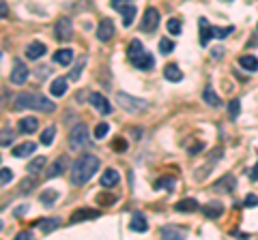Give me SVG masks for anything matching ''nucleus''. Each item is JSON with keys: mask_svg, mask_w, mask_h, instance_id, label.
Segmentation results:
<instances>
[{"mask_svg": "<svg viewBox=\"0 0 258 240\" xmlns=\"http://www.w3.org/2000/svg\"><path fill=\"white\" fill-rule=\"evenodd\" d=\"M17 129H20L22 133H26V135H31V133H34V131L39 129V120L34 118V116H26V118H22V120H20Z\"/></svg>", "mask_w": 258, "mask_h": 240, "instance_id": "nucleus-18", "label": "nucleus"}, {"mask_svg": "<svg viewBox=\"0 0 258 240\" xmlns=\"http://www.w3.org/2000/svg\"><path fill=\"white\" fill-rule=\"evenodd\" d=\"M54 135H56V127H45L43 133H41V144L50 146L52 142H54Z\"/></svg>", "mask_w": 258, "mask_h": 240, "instance_id": "nucleus-33", "label": "nucleus"}, {"mask_svg": "<svg viewBox=\"0 0 258 240\" xmlns=\"http://www.w3.org/2000/svg\"><path fill=\"white\" fill-rule=\"evenodd\" d=\"M11 142H13V131L9 127L0 129V146H9Z\"/></svg>", "mask_w": 258, "mask_h": 240, "instance_id": "nucleus-35", "label": "nucleus"}, {"mask_svg": "<svg viewBox=\"0 0 258 240\" xmlns=\"http://www.w3.org/2000/svg\"><path fill=\"white\" fill-rule=\"evenodd\" d=\"M50 92L54 97H63L64 92H67V80H64V78H56L54 81H52V86H50Z\"/></svg>", "mask_w": 258, "mask_h": 240, "instance_id": "nucleus-31", "label": "nucleus"}, {"mask_svg": "<svg viewBox=\"0 0 258 240\" xmlns=\"http://www.w3.org/2000/svg\"><path fill=\"white\" fill-rule=\"evenodd\" d=\"M116 103L121 105L125 112L129 114H140V112H144L146 109V103L144 99H138V97H131V95H127V92H116Z\"/></svg>", "mask_w": 258, "mask_h": 240, "instance_id": "nucleus-4", "label": "nucleus"}, {"mask_svg": "<svg viewBox=\"0 0 258 240\" xmlns=\"http://www.w3.org/2000/svg\"><path fill=\"white\" fill-rule=\"evenodd\" d=\"M110 7L116 9V11H121L123 26H125V28H129L133 24V17H136V4H129V2H125V0H112Z\"/></svg>", "mask_w": 258, "mask_h": 240, "instance_id": "nucleus-5", "label": "nucleus"}, {"mask_svg": "<svg viewBox=\"0 0 258 240\" xmlns=\"http://www.w3.org/2000/svg\"><path fill=\"white\" fill-rule=\"evenodd\" d=\"M160 26V11L155 7H149L144 11V20H142V30L144 32H153Z\"/></svg>", "mask_w": 258, "mask_h": 240, "instance_id": "nucleus-9", "label": "nucleus"}, {"mask_svg": "<svg viewBox=\"0 0 258 240\" xmlns=\"http://www.w3.org/2000/svg\"><path fill=\"white\" fill-rule=\"evenodd\" d=\"M0 163H2V157H0Z\"/></svg>", "mask_w": 258, "mask_h": 240, "instance_id": "nucleus-52", "label": "nucleus"}, {"mask_svg": "<svg viewBox=\"0 0 258 240\" xmlns=\"http://www.w3.org/2000/svg\"><path fill=\"white\" fill-rule=\"evenodd\" d=\"M114 37V24H112V20H101L99 22V26H97V39L99 41H110Z\"/></svg>", "mask_w": 258, "mask_h": 240, "instance_id": "nucleus-13", "label": "nucleus"}, {"mask_svg": "<svg viewBox=\"0 0 258 240\" xmlns=\"http://www.w3.org/2000/svg\"><path fill=\"white\" fill-rule=\"evenodd\" d=\"M54 34H56L58 41H69V39H71L73 37L71 20H69V17H61V20L56 22V26H54Z\"/></svg>", "mask_w": 258, "mask_h": 240, "instance_id": "nucleus-7", "label": "nucleus"}, {"mask_svg": "<svg viewBox=\"0 0 258 240\" xmlns=\"http://www.w3.org/2000/svg\"><path fill=\"white\" fill-rule=\"evenodd\" d=\"M58 195H61V191H56V189H43L39 195V202L45 204V206H52L58 200Z\"/></svg>", "mask_w": 258, "mask_h": 240, "instance_id": "nucleus-29", "label": "nucleus"}, {"mask_svg": "<svg viewBox=\"0 0 258 240\" xmlns=\"http://www.w3.org/2000/svg\"><path fill=\"white\" fill-rule=\"evenodd\" d=\"M211 56H213V58H218V60H220V58L224 56V50H222V48H218V50H213V52H211Z\"/></svg>", "mask_w": 258, "mask_h": 240, "instance_id": "nucleus-49", "label": "nucleus"}, {"mask_svg": "<svg viewBox=\"0 0 258 240\" xmlns=\"http://www.w3.org/2000/svg\"><path fill=\"white\" fill-rule=\"evenodd\" d=\"M125 148H127V142H125V139H123V137H116V139H114V150L121 152V150H125Z\"/></svg>", "mask_w": 258, "mask_h": 240, "instance_id": "nucleus-44", "label": "nucleus"}, {"mask_svg": "<svg viewBox=\"0 0 258 240\" xmlns=\"http://www.w3.org/2000/svg\"><path fill=\"white\" fill-rule=\"evenodd\" d=\"M163 78H166L168 81H181L183 80V73H181V69L177 67V64H168V67L163 69Z\"/></svg>", "mask_w": 258, "mask_h": 240, "instance_id": "nucleus-30", "label": "nucleus"}, {"mask_svg": "<svg viewBox=\"0 0 258 240\" xmlns=\"http://www.w3.org/2000/svg\"><path fill=\"white\" fill-rule=\"evenodd\" d=\"M108 131H110V127H108V122H99V125L95 127V139H101L108 135Z\"/></svg>", "mask_w": 258, "mask_h": 240, "instance_id": "nucleus-39", "label": "nucleus"}, {"mask_svg": "<svg viewBox=\"0 0 258 240\" xmlns=\"http://www.w3.org/2000/svg\"><path fill=\"white\" fill-rule=\"evenodd\" d=\"M172 50H174V43L170 39H161L160 41V52H161V54H170Z\"/></svg>", "mask_w": 258, "mask_h": 240, "instance_id": "nucleus-41", "label": "nucleus"}, {"mask_svg": "<svg viewBox=\"0 0 258 240\" xmlns=\"http://www.w3.org/2000/svg\"><path fill=\"white\" fill-rule=\"evenodd\" d=\"M129 230H133V232H146L149 230V221H146V216L142 213H133L131 214V221H129Z\"/></svg>", "mask_w": 258, "mask_h": 240, "instance_id": "nucleus-15", "label": "nucleus"}, {"mask_svg": "<svg viewBox=\"0 0 258 240\" xmlns=\"http://www.w3.org/2000/svg\"><path fill=\"white\" fill-rule=\"evenodd\" d=\"M239 64H241L245 71H250V73H256V71H258V58H256L254 54L241 56V58H239Z\"/></svg>", "mask_w": 258, "mask_h": 240, "instance_id": "nucleus-28", "label": "nucleus"}, {"mask_svg": "<svg viewBox=\"0 0 258 240\" xmlns=\"http://www.w3.org/2000/svg\"><path fill=\"white\" fill-rule=\"evenodd\" d=\"M202 99L211 105V107H215V109L222 107V99H220L218 92H215L213 88H211V86H207V88H204V92H202Z\"/></svg>", "mask_w": 258, "mask_h": 240, "instance_id": "nucleus-26", "label": "nucleus"}, {"mask_svg": "<svg viewBox=\"0 0 258 240\" xmlns=\"http://www.w3.org/2000/svg\"><path fill=\"white\" fill-rule=\"evenodd\" d=\"M13 107L15 109H39V112L52 114L56 109V105L48 97L39 95V92H20L13 101Z\"/></svg>", "mask_w": 258, "mask_h": 240, "instance_id": "nucleus-2", "label": "nucleus"}, {"mask_svg": "<svg viewBox=\"0 0 258 240\" xmlns=\"http://www.w3.org/2000/svg\"><path fill=\"white\" fill-rule=\"evenodd\" d=\"M99 165H101V161H99V157L95 155H82L78 159L73 161L71 165V185H84L89 183V180L97 174Z\"/></svg>", "mask_w": 258, "mask_h": 240, "instance_id": "nucleus-1", "label": "nucleus"}, {"mask_svg": "<svg viewBox=\"0 0 258 240\" xmlns=\"http://www.w3.org/2000/svg\"><path fill=\"white\" fill-rule=\"evenodd\" d=\"M28 75H31V69H28L22 60H13V71H11V75H9V78H11V84H15V86L26 84Z\"/></svg>", "mask_w": 258, "mask_h": 240, "instance_id": "nucleus-6", "label": "nucleus"}, {"mask_svg": "<svg viewBox=\"0 0 258 240\" xmlns=\"http://www.w3.org/2000/svg\"><path fill=\"white\" fill-rule=\"evenodd\" d=\"M155 189L157 191H161V189H166V191H172L174 189V178L172 176H166V178H160L155 183Z\"/></svg>", "mask_w": 258, "mask_h": 240, "instance_id": "nucleus-34", "label": "nucleus"}, {"mask_svg": "<svg viewBox=\"0 0 258 240\" xmlns=\"http://www.w3.org/2000/svg\"><path fill=\"white\" fill-rule=\"evenodd\" d=\"M237 187V180H234L232 174H226L222 180L213 185V191H224V193H232V189Z\"/></svg>", "mask_w": 258, "mask_h": 240, "instance_id": "nucleus-17", "label": "nucleus"}, {"mask_svg": "<svg viewBox=\"0 0 258 240\" xmlns=\"http://www.w3.org/2000/svg\"><path fill=\"white\" fill-rule=\"evenodd\" d=\"M160 236H161V240H185L187 232L181 230V227H177V225H163Z\"/></svg>", "mask_w": 258, "mask_h": 240, "instance_id": "nucleus-12", "label": "nucleus"}, {"mask_svg": "<svg viewBox=\"0 0 258 240\" xmlns=\"http://www.w3.org/2000/svg\"><path fill=\"white\" fill-rule=\"evenodd\" d=\"M7 15H9V4L0 0V20H4V17H7Z\"/></svg>", "mask_w": 258, "mask_h": 240, "instance_id": "nucleus-46", "label": "nucleus"}, {"mask_svg": "<svg viewBox=\"0 0 258 240\" xmlns=\"http://www.w3.org/2000/svg\"><path fill=\"white\" fill-rule=\"evenodd\" d=\"M101 216V213L95 208H78V210H73L71 216H69V221L71 223H80V221H89V219H99Z\"/></svg>", "mask_w": 258, "mask_h": 240, "instance_id": "nucleus-10", "label": "nucleus"}, {"mask_svg": "<svg viewBox=\"0 0 258 240\" xmlns=\"http://www.w3.org/2000/svg\"><path fill=\"white\" fill-rule=\"evenodd\" d=\"M91 146V135H89V129L84 125H75L71 131H69V148L71 150H84Z\"/></svg>", "mask_w": 258, "mask_h": 240, "instance_id": "nucleus-3", "label": "nucleus"}, {"mask_svg": "<svg viewBox=\"0 0 258 240\" xmlns=\"http://www.w3.org/2000/svg\"><path fill=\"white\" fill-rule=\"evenodd\" d=\"M129 62H131L136 69H140V71H149V69L155 67V58H153V54H151V52H146V50H144L140 56L133 58V60H129Z\"/></svg>", "mask_w": 258, "mask_h": 240, "instance_id": "nucleus-11", "label": "nucleus"}, {"mask_svg": "<svg viewBox=\"0 0 258 240\" xmlns=\"http://www.w3.org/2000/svg\"><path fill=\"white\" fill-rule=\"evenodd\" d=\"M34 148H37V144L24 142V144H20V146H15V148H13V157H17V159H24V157L32 155Z\"/></svg>", "mask_w": 258, "mask_h": 240, "instance_id": "nucleus-27", "label": "nucleus"}, {"mask_svg": "<svg viewBox=\"0 0 258 240\" xmlns=\"http://www.w3.org/2000/svg\"><path fill=\"white\" fill-rule=\"evenodd\" d=\"M48 165V159L45 157H34L32 161H28V165H26V169H28V174H41L43 172V167Z\"/></svg>", "mask_w": 258, "mask_h": 240, "instance_id": "nucleus-25", "label": "nucleus"}, {"mask_svg": "<svg viewBox=\"0 0 258 240\" xmlns=\"http://www.w3.org/2000/svg\"><path fill=\"white\" fill-rule=\"evenodd\" d=\"M243 206H245V208H254V206H258V195H256V193H248V195H245Z\"/></svg>", "mask_w": 258, "mask_h": 240, "instance_id": "nucleus-40", "label": "nucleus"}, {"mask_svg": "<svg viewBox=\"0 0 258 240\" xmlns=\"http://www.w3.org/2000/svg\"><path fill=\"white\" fill-rule=\"evenodd\" d=\"M64 167H67V159L64 157H58V159H54V163L48 167V172H45V178H56L61 176V174L64 172Z\"/></svg>", "mask_w": 258, "mask_h": 240, "instance_id": "nucleus-16", "label": "nucleus"}, {"mask_svg": "<svg viewBox=\"0 0 258 240\" xmlns=\"http://www.w3.org/2000/svg\"><path fill=\"white\" fill-rule=\"evenodd\" d=\"M71 60H73V52L69 50V48L56 50V52H54V62L61 64V67H67V64H71Z\"/></svg>", "mask_w": 258, "mask_h": 240, "instance_id": "nucleus-21", "label": "nucleus"}, {"mask_svg": "<svg viewBox=\"0 0 258 240\" xmlns=\"http://www.w3.org/2000/svg\"><path fill=\"white\" fill-rule=\"evenodd\" d=\"M142 52H144L142 43H140L138 39H133L131 43H129V48H127V58H129V60H133V58H136V56H140V54H142Z\"/></svg>", "mask_w": 258, "mask_h": 240, "instance_id": "nucleus-32", "label": "nucleus"}, {"mask_svg": "<svg viewBox=\"0 0 258 240\" xmlns=\"http://www.w3.org/2000/svg\"><path fill=\"white\" fill-rule=\"evenodd\" d=\"M116 202V195H99L97 197V204L99 206H105V204H114Z\"/></svg>", "mask_w": 258, "mask_h": 240, "instance_id": "nucleus-42", "label": "nucleus"}, {"mask_svg": "<svg viewBox=\"0 0 258 240\" xmlns=\"http://www.w3.org/2000/svg\"><path fill=\"white\" fill-rule=\"evenodd\" d=\"M239 112H241V101H239V99H232V101L228 103V114H230V118H237Z\"/></svg>", "mask_w": 258, "mask_h": 240, "instance_id": "nucleus-38", "label": "nucleus"}, {"mask_svg": "<svg viewBox=\"0 0 258 240\" xmlns=\"http://www.w3.org/2000/svg\"><path fill=\"white\" fill-rule=\"evenodd\" d=\"M200 210L207 219H220V216L224 214V204L222 202H209L207 206H202Z\"/></svg>", "mask_w": 258, "mask_h": 240, "instance_id": "nucleus-14", "label": "nucleus"}, {"mask_svg": "<svg viewBox=\"0 0 258 240\" xmlns=\"http://www.w3.org/2000/svg\"><path fill=\"white\" fill-rule=\"evenodd\" d=\"M248 178L252 180V183H256V180H258V163H256V165H254V167H252L250 172H248Z\"/></svg>", "mask_w": 258, "mask_h": 240, "instance_id": "nucleus-47", "label": "nucleus"}, {"mask_svg": "<svg viewBox=\"0 0 258 240\" xmlns=\"http://www.w3.org/2000/svg\"><path fill=\"white\" fill-rule=\"evenodd\" d=\"M80 75H82V64H80V67H75V69H73V71H71V73H69V80H78V78H80Z\"/></svg>", "mask_w": 258, "mask_h": 240, "instance_id": "nucleus-48", "label": "nucleus"}, {"mask_svg": "<svg viewBox=\"0 0 258 240\" xmlns=\"http://www.w3.org/2000/svg\"><path fill=\"white\" fill-rule=\"evenodd\" d=\"M168 32L170 34H181V30H183V24H181V20H168Z\"/></svg>", "mask_w": 258, "mask_h": 240, "instance_id": "nucleus-37", "label": "nucleus"}, {"mask_svg": "<svg viewBox=\"0 0 258 240\" xmlns=\"http://www.w3.org/2000/svg\"><path fill=\"white\" fill-rule=\"evenodd\" d=\"M45 54V43H41V41H32V43H28L26 48V58H31V60H37Z\"/></svg>", "mask_w": 258, "mask_h": 240, "instance_id": "nucleus-19", "label": "nucleus"}, {"mask_svg": "<svg viewBox=\"0 0 258 240\" xmlns=\"http://www.w3.org/2000/svg\"><path fill=\"white\" fill-rule=\"evenodd\" d=\"M89 103L93 105V107L97 109L99 114H103V116H108L110 112H112V105H110V101L105 99L101 92H91V97H89Z\"/></svg>", "mask_w": 258, "mask_h": 240, "instance_id": "nucleus-8", "label": "nucleus"}, {"mask_svg": "<svg viewBox=\"0 0 258 240\" xmlns=\"http://www.w3.org/2000/svg\"><path fill=\"white\" fill-rule=\"evenodd\" d=\"M119 172L116 169H112V167H108L105 172L101 174V187H116L119 185Z\"/></svg>", "mask_w": 258, "mask_h": 240, "instance_id": "nucleus-24", "label": "nucleus"}, {"mask_svg": "<svg viewBox=\"0 0 258 240\" xmlns=\"http://www.w3.org/2000/svg\"><path fill=\"white\" fill-rule=\"evenodd\" d=\"M15 240H32V232L31 230H24V232H20L15 236Z\"/></svg>", "mask_w": 258, "mask_h": 240, "instance_id": "nucleus-45", "label": "nucleus"}, {"mask_svg": "<svg viewBox=\"0 0 258 240\" xmlns=\"http://www.w3.org/2000/svg\"><path fill=\"white\" fill-rule=\"evenodd\" d=\"M61 225V219L58 216H50V219H41V221H37V227L43 234H50V232H54L56 227Z\"/></svg>", "mask_w": 258, "mask_h": 240, "instance_id": "nucleus-23", "label": "nucleus"}, {"mask_svg": "<svg viewBox=\"0 0 258 240\" xmlns=\"http://www.w3.org/2000/svg\"><path fill=\"white\" fill-rule=\"evenodd\" d=\"M2 227H4V225H2V221H0V232H2Z\"/></svg>", "mask_w": 258, "mask_h": 240, "instance_id": "nucleus-51", "label": "nucleus"}, {"mask_svg": "<svg viewBox=\"0 0 258 240\" xmlns=\"http://www.w3.org/2000/svg\"><path fill=\"white\" fill-rule=\"evenodd\" d=\"M198 28H200V45L207 48L209 41H211V24H209L207 17H200V20H198Z\"/></svg>", "mask_w": 258, "mask_h": 240, "instance_id": "nucleus-20", "label": "nucleus"}, {"mask_svg": "<svg viewBox=\"0 0 258 240\" xmlns=\"http://www.w3.org/2000/svg\"><path fill=\"white\" fill-rule=\"evenodd\" d=\"M34 185H37V180H34V178H31V180H22V191L28 193V189H32Z\"/></svg>", "mask_w": 258, "mask_h": 240, "instance_id": "nucleus-43", "label": "nucleus"}, {"mask_svg": "<svg viewBox=\"0 0 258 240\" xmlns=\"http://www.w3.org/2000/svg\"><path fill=\"white\" fill-rule=\"evenodd\" d=\"M24 208H28V206H17V210H15V214H17V216H22V214H24Z\"/></svg>", "mask_w": 258, "mask_h": 240, "instance_id": "nucleus-50", "label": "nucleus"}, {"mask_svg": "<svg viewBox=\"0 0 258 240\" xmlns=\"http://www.w3.org/2000/svg\"><path fill=\"white\" fill-rule=\"evenodd\" d=\"M11 180H13V169H9V167H2V169H0V187L9 185Z\"/></svg>", "mask_w": 258, "mask_h": 240, "instance_id": "nucleus-36", "label": "nucleus"}, {"mask_svg": "<svg viewBox=\"0 0 258 240\" xmlns=\"http://www.w3.org/2000/svg\"><path fill=\"white\" fill-rule=\"evenodd\" d=\"M200 206H198V202L194 200V197H185V200H179L177 206H174V210L177 213H194V210H198Z\"/></svg>", "mask_w": 258, "mask_h": 240, "instance_id": "nucleus-22", "label": "nucleus"}]
</instances>
